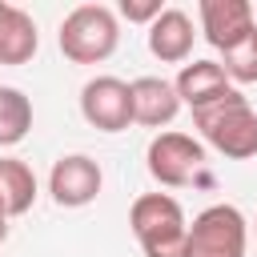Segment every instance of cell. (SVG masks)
I'll return each mask as SVG.
<instances>
[{"instance_id":"1","label":"cell","mask_w":257,"mask_h":257,"mask_svg":"<svg viewBox=\"0 0 257 257\" xmlns=\"http://www.w3.org/2000/svg\"><path fill=\"white\" fill-rule=\"evenodd\" d=\"M128 229L141 241L145 257H185L189 245V217L177 197L169 193H141L128 209Z\"/></svg>"},{"instance_id":"2","label":"cell","mask_w":257,"mask_h":257,"mask_svg":"<svg viewBox=\"0 0 257 257\" xmlns=\"http://www.w3.org/2000/svg\"><path fill=\"white\" fill-rule=\"evenodd\" d=\"M193 124L201 128L205 145H213L221 157H229V161L257 157V108L237 88L229 96H221L217 104L193 112Z\"/></svg>"},{"instance_id":"3","label":"cell","mask_w":257,"mask_h":257,"mask_svg":"<svg viewBox=\"0 0 257 257\" xmlns=\"http://www.w3.org/2000/svg\"><path fill=\"white\" fill-rule=\"evenodd\" d=\"M56 44L72 64H100L120 44V20L108 4H76L60 20Z\"/></svg>"},{"instance_id":"4","label":"cell","mask_w":257,"mask_h":257,"mask_svg":"<svg viewBox=\"0 0 257 257\" xmlns=\"http://www.w3.org/2000/svg\"><path fill=\"white\" fill-rule=\"evenodd\" d=\"M249 249V221L237 205H209L189 225L185 257H245Z\"/></svg>"},{"instance_id":"5","label":"cell","mask_w":257,"mask_h":257,"mask_svg":"<svg viewBox=\"0 0 257 257\" xmlns=\"http://www.w3.org/2000/svg\"><path fill=\"white\" fill-rule=\"evenodd\" d=\"M145 165L153 173L157 185L165 189H185L197 181L201 165H205V145L189 133H157L149 141V153H145Z\"/></svg>"},{"instance_id":"6","label":"cell","mask_w":257,"mask_h":257,"mask_svg":"<svg viewBox=\"0 0 257 257\" xmlns=\"http://www.w3.org/2000/svg\"><path fill=\"white\" fill-rule=\"evenodd\" d=\"M80 116L100 133H124L133 124V92L120 76H92L80 88Z\"/></svg>"},{"instance_id":"7","label":"cell","mask_w":257,"mask_h":257,"mask_svg":"<svg viewBox=\"0 0 257 257\" xmlns=\"http://www.w3.org/2000/svg\"><path fill=\"white\" fill-rule=\"evenodd\" d=\"M100 185H104V173L92 157L84 153H68L52 165L48 173V193L60 209H84L100 197Z\"/></svg>"},{"instance_id":"8","label":"cell","mask_w":257,"mask_h":257,"mask_svg":"<svg viewBox=\"0 0 257 257\" xmlns=\"http://www.w3.org/2000/svg\"><path fill=\"white\" fill-rule=\"evenodd\" d=\"M197 16H201L205 40L217 52L233 48L237 40H245L257 28V16H253V4L249 0H201L197 4Z\"/></svg>"},{"instance_id":"9","label":"cell","mask_w":257,"mask_h":257,"mask_svg":"<svg viewBox=\"0 0 257 257\" xmlns=\"http://www.w3.org/2000/svg\"><path fill=\"white\" fill-rule=\"evenodd\" d=\"M128 92H133V124L165 128L181 112V96H177L173 80H165V76H137L128 84Z\"/></svg>"},{"instance_id":"10","label":"cell","mask_w":257,"mask_h":257,"mask_svg":"<svg viewBox=\"0 0 257 257\" xmlns=\"http://www.w3.org/2000/svg\"><path fill=\"white\" fill-rule=\"evenodd\" d=\"M173 88H177L181 104H189L193 112H201V108H209V104H217L221 96L233 92V84H229V76H225V68H221L217 60H193V64H181Z\"/></svg>"},{"instance_id":"11","label":"cell","mask_w":257,"mask_h":257,"mask_svg":"<svg viewBox=\"0 0 257 257\" xmlns=\"http://www.w3.org/2000/svg\"><path fill=\"white\" fill-rule=\"evenodd\" d=\"M193 20H189V12H181V8H165L153 24H149V52L161 60V64H181V60H189V52H193Z\"/></svg>"},{"instance_id":"12","label":"cell","mask_w":257,"mask_h":257,"mask_svg":"<svg viewBox=\"0 0 257 257\" xmlns=\"http://www.w3.org/2000/svg\"><path fill=\"white\" fill-rule=\"evenodd\" d=\"M36 48H40L36 20L24 8L0 0V64H28Z\"/></svg>"},{"instance_id":"13","label":"cell","mask_w":257,"mask_h":257,"mask_svg":"<svg viewBox=\"0 0 257 257\" xmlns=\"http://www.w3.org/2000/svg\"><path fill=\"white\" fill-rule=\"evenodd\" d=\"M0 201L8 205V217H24L36 205V173L32 165L16 157H0Z\"/></svg>"},{"instance_id":"14","label":"cell","mask_w":257,"mask_h":257,"mask_svg":"<svg viewBox=\"0 0 257 257\" xmlns=\"http://www.w3.org/2000/svg\"><path fill=\"white\" fill-rule=\"evenodd\" d=\"M32 128V100L20 88L0 84V149H12Z\"/></svg>"},{"instance_id":"15","label":"cell","mask_w":257,"mask_h":257,"mask_svg":"<svg viewBox=\"0 0 257 257\" xmlns=\"http://www.w3.org/2000/svg\"><path fill=\"white\" fill-rule=\"evenodd\" d=\"M229 76V84H257V28L237 40L233 48H225V60H217Z\"/></svg>"},{"instance_id":"16","label":"cell","mask_w":257,"mask_h":257,"mask_svg":"<svg viewBox=\"0 0 257 257\" xmlns=\"http://www.w3.org/2000/svg\"><path fill=\"white\" fill-rule=\"evenodd\" d=\"M116 12H120L128 24H153V20L165 12V4H161V0H120Z\"/></svg>"},{"instance_id":"17","label":"cell","mask_w":257,"mask_h":257,"mask_svg":"<svg viewBox=\"0 0 257 257\" xmlns=\"http://www.w3.org/2000/svg\"><path fill=\"white\" fill-rule=\"evenodd\" d=\"M8 221H12V217H8V205L0 201V245L8 241Z\"/></svg>"},{"instance_id":"18","label":"cell","mask_w":257,"mask_h":257,"mask_svg":"<svg viewBox=\"0 0 257 257\" xmlns=\"http://www.w3.org/2000/svg\"><path fill=\"white\" fill-rule=\"evenodd\" d=\"M253 16H257V8H253Z\"/></svg>"}]
</instances>
